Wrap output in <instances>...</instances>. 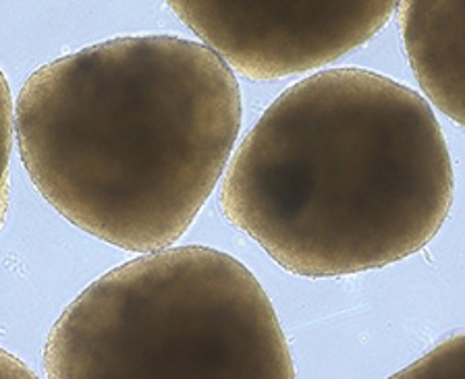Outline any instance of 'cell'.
Here are the masks:
<instances>
[{
    "instance_id": "6da1fadb",
    "label": "cell",
    "mask_w": 465,
    "mask_h": 379,
    "mask_svg": "<svg viewBox=\"0 0 465 379\" xmlns=\"http://www.w3.org/2000/svg\"><path fill=\"white\" fill-rule=\"evenodd\" d=\"M242 90L202 42L125 35L35 69L15 104L32 185L64 220L129 253L169 249L227 170Z\"/></svg>"
},
{
    "instance_id": "5b68a950",
    "label": "cell",
    "mask_w": 465,
    "mask_h": 379,
    "mask_svg": "<svg viewBox=\"0 0 465 379\" xmlns=\"http://www.w3.org/2000/svg\"><path fill=\"white\" fill-rule=\"evenodd\" d=\"M397 11L421 92L450 121L465 125V3L403 0Z\"/></svg>"
},
{
    "instance_id": "3957f363",
    "label": "cell",
    "mask_w": 465,
    "mask_h": 379,
    "mask_svg": "<svg viewBox=\"0 0 465 379\" xmlns=\"http://www.w3.org/2000/svg\"><path fill=\"white\" fill-rule=\"evenodd\" d=\"M50 379H293L287 336L250 269L213 247L143 253L92 282L50 330Z\"/></svg>"
},
{
    "instance_id": "277c9868",
    "label": "cell",
    "mask_w": 465,
    "mask_h": 379,
    "mask_svg": "<svg viewBox=\"0 0 465 379\" xmlns=\"http://www.w3.org/2000/svg\"><path fill=\"white\" fill-rule=\"evenodd\" d=\"M397 0H169L229 69L252 82L303 75L366 44Z\"/></svg>"
},
{
    "instance_id": "7a4b0ae2",
    "label": "cell",
    "mask_w": 465,
    "mask_h": 379,
    "mask_svg": "<svg viewBox=\"0 0 465 379\" xmlns=\"http://www.w3.org/2000/svg\"><path fill=\"white\" fill-rule=\"evenodd\" d=\"M453 195L430 102L343 67L302 79L266 108L229 160L221 211L285 272L343 278L424 249Z\"/></svg>"
}]
</instances>
